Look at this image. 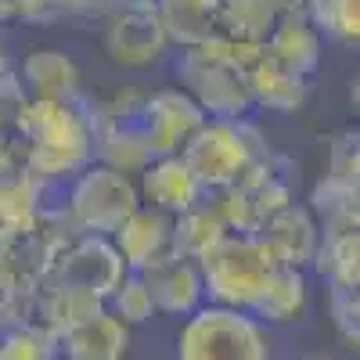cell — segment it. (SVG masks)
I'll return each instance as SVG.
<instances>
[{"label": "cell", "mask_w": 360, "mask_h": 360, "mask_svg": "<svg viewBox=\"0 0 360 360\" xmlns=\"http://www.w3.org/2000/svg\"><path fill=\"white\" fill-rule=\"evenodd\" d=\"M137 195L141 205L162 209V213L176 217L188 205H195L198 198H205V188L198 184V176L188 169V162L180 155H159L152 159L141 173H137Z\"/></svg>", "instance_id": "cell-12"}, {"label": "cell", "mask_w": 360, "mask_h": 360, "mask_svg": "<svg viewBox=\"0 0 360 360\" xmlns=\"http://www.w3.org/2000/svg\"><path fill=\"white\" fill-rule=\"evenodd\" d=\"M310 213L321 217V227H356V180L328 173L310 195Z\"/></svg>", "instance_id": "cell-24"}, {"label": "cell", "mask_w": 360, "mask_h": 360, "mask_svg": "<svg viewBox=\"0 0 360 360\" xmlns=\"http://www.w3.org/2000/svg\"><path fill=\"white\" fill-rule=\"evenodd\" d=\"M266 152V137L249 119H205L191 144L180 152V159L188 162V169L198 176L205 191H220L234 184L249 169V162L263 159Z\"/></svg>", "instance_id": "cell-3"}, {"label": "cell", "mask_w": 360, "mask_h": 360, "mask_svg": "<svg viewBox=\"0 0 360 360\" xmlns=\"http://www.w3.org/2000/svg\"><path fill=\"white\" fill-rule=\"evenodd\" d=\"M263 321L234 307H198L176 339L180 360H266Z\"/></svg>", "instance_id": "cell-4"}, {"label": "cell", "mask_w": 360, "mask_h": 360, "mask_svg": "<svg viewBox=\"0 0 360 360\" xmlns=\"http://www.w3.org/2000/svg\"><path fill=\"white\" fill-rule=\"evenodd\" d=\"M205 119L209 115L180 86L176 90H159V94L144 98L141 108H137V123H141V134L148 141L152 159H159V155H180L191 144V137L202 130Z\"/></svg>", "instance_id": "cell-9"}, {"label": "cell", "mask_w": 360, "mask_h": 360, "mask_svg": "<svg viewBox=\"0 0 360 360\" xmlns=\"http://www.w3.org/2000/svg\"><path fill=\"white\" fill-rule=\"evenodd\" d=\"M127 346H130V324H123L105 307L69 324L58 335V349H65L69 360H123Z\"/></svg>", "instance_id": "cell-14"}, {"label": "cell", "mask_w": 360, "mask_h": 360, "mask_svg": "<svg viewBox=\"0 0 360 360\" xmlns=\"http://www.w3.org/2000/svg\"><path fill=\"white\" fill-rule=\"evenodd\" d=\"M137 205H141V195L127 173H119L112 166H83L65 202V220L79 234L112 238Z\"/></svg>", "instance_id": "cell-5"}, {"label": "cell", "mask_w": 360, "mask_h": 360, "mask_svg": "<svg viewBox=\"0 0 360 360\" xmlns=\"http://www.w3.org/2000/svg\"><path fill=\"white\" fill-rule=\"evenodd\" d=\"M4 288H8V274L0 270V295H4Z\"/></svg>", "instance_id": "cell-34"}, {"label": "cell", "mask_w": 360, "mask_h": 360, "mask_svg": "<svg viewBox=\"0 0 360 360\" xmlns=\"http://www.w3.org/2000/svg\"><path fill=\"white\" fill-rule=\"evenodd\" d=\"M0 360H58V335L44 324H15L0 332Z\"/></svg>", "instance_id": "cell-26"}, {"label": "cell", "mask_w": 360, "mask_h": 360, "mask_svg": "<svg viewBox=\"0 0 360 360\" xmlns=\"http://www.w3.org/2000/svg\"><path fill=\"white\" fill-rule=\"evenodd\" d=\"M8 18H18V4L15 0H0V22H8Z\"/></svg>", "instance_id": "cell-32"}, {"label": "cell", "mask_w": 360, "mask_h": 360, "mask_svg": "<svg viewBox=\"0 0 360 360\" xmlns=\"http://www.w3.org/2000/svg\"><path fill=\"white\" fill-rule=\"evenodd\" d=\"M62 11H76V15H94V11H108L112 0H58Z\"/></svg>", "instance_id": "cell-30"}, {"label": "cell", "mask_w": 360, "mask_h": 360, "mask_svg": "<svg viewBox=\"0 0 360 360\" xmlns=\"http://www.w3.org/2000/svg\"><path fill=\"white\" fill-rule=\"evenodd\" d=\"M303 310H307V281L295 266H274L270 270L266 285L259 288L256 303L249 307V314L256 321H266V324L299 321Z\"/></svg>", "instance_id": "cell-19"}, {"label": "cell", "mask_w": 360, "mask_h": 360, "mask_svg": "<svg viewBox=\"0 0 360 360\" xmlns=\"http://www.w3.org/2000/svg\"><path fill=\"white\" fill-rule=\"evenodd\" d=\"M328 303H332V321L339 335L356 346L360 342V295L356 288H328Z\"/></svg>", "instance_id": "cell-28"}, {"label": "cell", "mask_w": 360, "mask_h": 360, "mask_svg": "<svg viewBox=\"0 0 360 360\" xmlns=\"http://www.w3.org/2000/svg\"><path fill=\"white\" fill-rule=\"evenodd\" d=\"M176 79L180 90L213 119H245L252 112L245 72H238L227 62H217V58H205L195 47H188L176 62Z\"/></svg>", "instance_id": "cell-8"}, {"label": "cell", "mask_w": 360, "mask_h": 360, "mask_svg": "<svg viewBox=\"0 0 360 360\" xmlns=\"http://www.w3.org/2000/svg\"><path fill=\"white\" fill-rule=\"evenodd\" d=\"M281 8L274 0H220V15H217V29L238 40H256L263 44L270 25L278 22Z\"/></svg>", "instance_id": "cell-23"}, {"label": "cell", "mask_w": 360, "mask_h": 360, "mask_svg": "<svg viewBox=\"0 0 360 360\" xmlns=\"http://www.w3.org/2000/svg\"><path fill=\"white\" fill-rule=\"evenodd\" d=\"M11 94V69H8V58H4V47H0V101Z\"/></svg>", "instance_id": "cell-31"}, {"label": "cell", "mask_w": 360, "mask_h": 360, "mask_svg": "<svg viewBox=\"0 0 360 360\" xmlns=\"http://www.w3.org/2000/svg\"><path fill=\"white\" fill-rule=\"evenodd\" d=\"M224 234H231V231H227V224H224V217H220L217 202L198 198L195 205L184 209V213L173 217V252L198 263L209 249L220 242Z\"/></svg>", "instance_id": "cell-20"}, {"label": "cell", "mask_w": 360, "mask_h": 360, "mask_svg": "<svg viewBox=\"0 0 360 360\" xmlns=\"http://www.w3.org/2000/svg\"><path fill=\"white\" fill-rule=\"evenodd\" d=\"M274 4H278L281 11H303V4H307V0H274Z\"/></svg>", "instance_id": "cell-33"}, {"label": "cell", "mask_w": 360, "mask_h": 360, "mask_svg": "<svg viewBox=\"0 0 360 360\" xmlns=\"http://www.w3.org/2000/svg\"><path fill=\"white\" fill-rule=\"evenodd\" d=\"M245 83H249V94H252V108H266V112H295L310 98V79L285 69L266 51L245 72Z\"/></svg>", "instance_id": "cell-16"}, {"label": "cell", "mask_w": 360, "mask_h": 360, "mask_svg": "<svg viewBox=\"0 0 360 360\" xmlns=\"http://www.w3.org/2000/svg\"><path fill=\"white\" fill-rule=\"evenodd\" d=\"M108 299H112V314L123 324H144L155 314L152 292H148V285H144V278L137 274V270L134 274H123V281L115 285V292Z\"/></svg>", "instance_id": "cell-27"}, {"label": "cell", "mask_w": 360, "mask_h": 360, "mask_svg": "<svg viewBox=\"0 0 360 360\" xmlns=\"http://www.w3.org/2000/svg\"><path fill=\"white\" fill-rule=\"evenodd\" d=\"M44 213L40 205V180L25 169L4 173L0 176V234L22 231L29 224H37Z\"/></svg>", "instance_id": "cell-22"}, {"label": "cell", "mask_w": 360, "mask_h": 360, "mask_svg": "<svg viewBox=\"0 0 360 360\" xmlns=\"http://www.w3.org/2000/svg\"><path fill=\"white\" fill-rule=\"evenodd\" d=\"M15 127L22 137V166L37 180L79 173L94 159L90 123L69 101L29 98L15 108Z\"/></svg>", "instance_id": "cell-1"}, {"label": "cell", "mask_w": 360, "mask_h": 360, "mask_svg": "<svg viewBox=\"0 0 360 360\" xmlns=\"http://www.w3.org/2000/svg\"><path fill=\"white\" fill-rule=\"evenodd\" d=\"M274 266L281 263L270 256L259 234H224L198 259V274L209 299H217L220 307L249 310Z\"/></svg>", "instance_id": "cell-2"}, {"label": "cell", "mask_w": 360, "mask_h": 360, "mask_svg": "<svg viewBox=\"0 0 360 360\" xmlns=\"http://www.w3.org/2000/svg\"><path fill=\"white\" fill-rule=\"evenodd\" d=\"M105 54L119 69H152L162 62L169 47L166 25L159 18L155 0H127V4H112L105 29H101Z\"/></svg>", "instance_id": "cell-6"}, {"label": "cell", "mask_w": 360, "mask_h": 360, "mask_svg": "<svg viewBox=\"0 0 360 360\" xmlns=\"http://www.w3.org/2000/svg\"><path fill=\"white\" fill-rule=\"evenodd\" d=\"M314 266L328 281V288H356L360 285V231L356 227H321Z\"/></svg>", "instance_id": "cell-18"}, {"label": "cell", "mask_w": 360, "mask_h": 360, "mask_svg": "<svg viewBox=\"0 0 360 360\" xmlns=\"http://www.w3.org/2000/svg\"><path fill=\"white\" fill-rule=\"evenodd\" d=\"M256 234L263 238V245L270 249V256H274L281 266L299 270V266L314 263V252H317V242H321V224L310 213V205L288 202L274 217H266Z\"/></svg>", "instance_id": "cell-11"}, {"label": "cell", "mask_w": 360, "mask_h": 360, "mask_svg": "<svg viewBox=\"0 0 360 360\" xmlns=\"http://www.w3.org/2000/svg\"><path fill=\"white\" fill-rule=\"evenodd\" d=\"M155 8H159V18L166 25L169 44L195 47L205 37L217 33L220 0H155Z\"/></svg>", "instance_id": "cell-21"}, {"label": "cell", "mask_w": 360, "mask_h": 360, "mask_svg": "<svg viewBox=\"0 0 360 360\" xmlns=\"http://www.w3.org/2000/svg\"><path fill=\"white\" fill-rule=\"evenodd\" d=\"M127 263L115 252L112 238H98V234H79L76 242H69L47 266V274L40 285L51 288H72V292H86L94 299H105L115 292V285L123 281Z\"/></svg>", "instance_id": "cell-7"}, {"label": "cell", "mask_w": 360, "mask_h": 360, "mask_svg": "<svg viewBox=\"0 0 360 360\" xmlns=\"http://www.w3.org/2000/svg\"><path fill=\"white\" fill-rule=\"evenodd\" d=\"M22 86L37 101H79V69L65 51H29L22 62Z\"/></svg>", "instance_id": "cell-17"}, {"label": "cell", "mask_w": 360, "mask_h": 360, "mask_svg": "<svg viewBox=\"0 0 360 360\" xmlns=\"http://www.w3.org/2000/svg\"><path fill=\"white\" fill-rule=\"evenodd\" d=\"M115 252L123 256L127 270H144L166 256H173V217L152 205H137L112 234Z\"/></svg>", "instance_id": "cell-10"}, {"label": "cell", "mask_w": 360, "mask_h": 360, "mask_svg": "<svg viewBox=\"0 0 360 360\" xmlns=\"http://www.w3.org/2000/svg\"><path fill=\"white\" fill-rule=\"evenodd\" d=\"M328 173L342 180H356V130H342L332 141V166H328Z\"/></svg>", "instance_id": "cell-29"}, {"label": "cell", "mask_w": 360, "mask_h": 360, "mask_svg": "<svg viewBox=\"0 0 360 360\" xmlns=\"http://www.w3.org/2000/svg\"><path fill=\"white\" fill-rule=\"evenodd\" d=\"M303 15L321 37L353 47L360 40V0H307Z\"/></svg>", "instance_id": "cell-25"}, {"label": "cell", "mask_w": 360, "mask_h": 360, "mask_svg": "<svg viewBox=\"0 0 360 360\" xmlns=\"http://www.w3.org/2000/svg\"><path fill=\"white\" fill-rule=\"evenodd\" d=\"M321 33L314 29V22L303 15V11H281L278 22L270 25V33L263 40V51L274 58V62H281L285 69L307 76L317 69L321 62Z\"/></svg>", "instance_id": "cell-15"}, {"label": "cell", "mask_w": 360, "mask_h": 360, "mask_svg": "<svg viewBox=\"0 0 360 360\" xmlns=\"http://www.w3.org/2000/svg\"><path fill=\"white\" fill-rule=\"evenodd\" d=\"M137 274L144 278L148 292H152V303L155 310H166V314H180L188 317L202 307V274H198V263L195 259H184V256H166L152 266L137 270Z\"/></svg>", "instance_id": "cell-13"}]
</instances>
